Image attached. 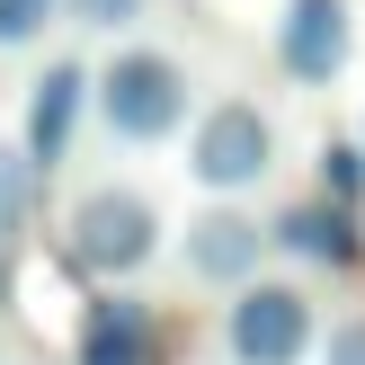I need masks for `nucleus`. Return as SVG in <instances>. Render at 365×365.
Instances as JSON below:
<instances>
[{
	"label": "nucleus",
	"instance_id": "f257e3e1",
	"mask_svg": "<svg viewBox=\"0 0 365 365\" xmlns=\"http://www.w3.org/2000/svg\"><path fill=\"white\" fill-rule=\"evenodd\" d=\"M152 250H160V214L143 205L134 187H89L81 205H71V267H81V277L116 285V277H134Z\"/></svg>",
	"mask_w": 365,
	"mask_h": 365
},
{
	"label": "nucleus",
	"instance_id": "f03ea898",
	"mask_svg": "<svg viewBox=\"0 0 365 365\" xmlns=\"http://www.w3.org/2000/svg\"><path fill=\"white\" fill-rule=\"evenodd\" d=\"M98 116H107L116 143L178 134V116H187V71H178L170 53H116V63L98 71Z\"/></svg>",
	"mask_w": 365,
	"mask_h": 365
},
{
	"label": "nucleus",
	"instance_id": "7ed1b4c3",
	"mask_svg": "<svg viewBox=\"0 0 365 365\" xmlns=\"http://www.w3.org/2000/svg\"><path fill=\"white\" fill-rule=\"evenodd\" d=\"M223 348H232V365H303L312 356V303H303V285L241 277L232 321H223Z\"/></svg>",
	"mask_w": 365,
	"mask_h": 365
},
{
	"label": "nucleus",
	"instance_id": "20e7f679",
	"mask_svg": "<svg viewBox=\"0 0 365 365\" xmlns=\"http://www.w3.org/2000/svg\"><path fill=\"white\" fill-rule=\"evenodd\" d=\"M267 160H277V125L259 116V107H241V98H223L205 125H196V152H187V170L205 178V187H259L267 178Z\"/></svg>",
	"mask_w": 365,
	"mask_h": 365
},
{
	"label": "nucleus",
	"instance_id": "39448f33",
	"mask_svg": "<svg viewBox=\"0 0 365 365\" xmlns=\"http://www.w3.org/2000/svg\"><path fill=\"white\" fill-rule=\"evenodd\" d=\"M348 0H294V9H285V27H277V53H285V71H294V81H339V71H348Z\"/></svg>",
	"mask_w": 365,
	"mask_h": 365
},
{
	"label": "nucleus",
	"instance_id": "423d86ee",
	"mask_svg": "<svg viewBox=\"0 0 365 365\" xmlns=\"http://www.w3.org/2000/svg\"><path fill=\"white\" fill-rule=\"evenodd\" d=\"M277 241V232H259L250 214H205V223H187V277H205V285H241V277H259V250Z\"/></svg>",
	"mask_w": 365,
	"mask_h": 365
},
{
	"label": "nucleus",
	"instance_id": "0eeeda50",
	"mask_svg": "<svg viewBox=\"0 0 365 365\" xmlns=\"http://www.w3.org/2000/svg\"><path fill=\"white\" fill-rule=\"evenodd\" d=\"M89 71L81 63H45V81H36V98H27V160L36 170H53V160L71 152V125H81V98H89Z\"/></svg>",
	"mask_w": 365,
	"mask_h": 365
},
{
	"label": "nucleus",
	"instance_id": "6e6552de",
	"mask_svg": "<svg viewBox=\"0 0 365 365\" xmlns=\"http://www.w3.org/2000/svg\"><path fill=\"white\" fill-rule=\"evenodd\" d=\"M81 365H152V312L125 303V294L89 303V321H81Z\"/></svg>",
	"mask_w": 365,
	"mask_h": 365
},
{
	"label": "nucleus",
	"instance_id": "1a4fd4ad",
	"mask_svg": "<svg viewBox=\"0 0 365 365\" xmlns=\"http://www.w3.org/2000/svg\"><path fill=\"white\" fill-rule=\"evenodd\" d=\"M277 241L294 250V259H312V267H348V259H356V223H348V205H339V196L294 205V214L277 223Z\"/></svg>",
	"mask_w": 365,
	"mask_h": 365
},
{
	"label": "nucleus",
	"instance_id": "9d476101",
	"mask_svg": "<svg viewBox=\"0 0 365 365\" xmlns=\"http://www.w3.org/2000/svg\"><path fill=\"white\" fill-rule=\"evenodd\" d=\"M321 196H339V205L365 196V143H330L321 152Z\"/></svg>",
	"mask_w": 365,
	"mask_h": 365
},
{
	"label": "nucleus",
	"instance_id": "9b49d317",
	"mask_svg": "<svg viewBox=\"0 0 365 365\" xmlns=\"http://www.w3.org/2000/svg\"><path fill=\"white\" fill-rule=\"evenodd\" d=\"M27 178H36V160L0 143V241H9V232H18V214H27Z\"/></svg>",
	"mask_w": 365,
	"mask_h": 365
},
{
	"label": "nucleus",
	"instance_id": "f8f14e48",
	"mask_svg": "<svg viewBox=\"0 0 365 365\" xmlns=\"http://www.w3.org/2000/svg\"><path fill=\"white\" fill-rule=\"evenodd\" d=\"M53 9H63V0H0V45H36V36L53 27Z\"/></svg>",
	"mask_w": 365,
	"mask_h": 365
},
{
	"label": "nucleus",
	"instance_id": "ddd939ff",
	"mask_svg": "<svg viewBox=\"0 0 365 365\" xmlns=\"http://www.w3.org/2000/svg\"><path fill=\"white\" fill-rule=\"evenodd\" d=\"M81 27H125V18H143V0H63Z\"/></svg>",
	"mask_w": 365,
	"mask_h": 365
},
{
	"label": "nucleus",
	"instance_id": "4468645a",
	"mask_svg": "<svg viewBox=\"0 0 365 365\" xmlns=\"http://www.w3.org/2000/svg\"><path fill=\"white\" fill-rule=\"evenodd\" d=\"M321 365H365V321H339L330 348H321Z\"/></svg>",
	"mask_w": 365,
	"mask_h": 365
},
{
	"label": "nucleus",
	"instance_id": "2eb2a0df",
	"mask_svg": "<svg viewBox=\"0 0 365 365\" xmlns=\"http://www.w3.org/2000/svg\"><path fill=\"white\" fill-rule=\"evenodd\" d=\"M0 303H9V259H0Z\"/></svg>",
	"mask_w": 365,
	"mask_h": 365
}]
</instances>
